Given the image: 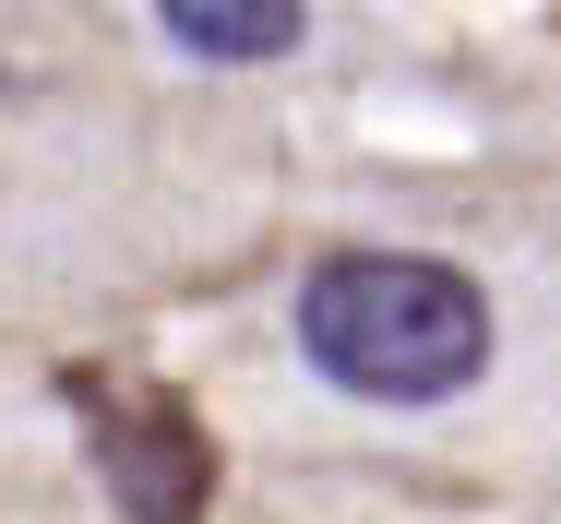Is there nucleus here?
Returning a JSON list of instances; mask_svg holds the SVG:
<instances>
[{
    "mask_svg": "<svg viewBox=\"0 0 561 524\" xmlns=\"http://www.w3.org/2000/svg\"><path fill=\"white\" fill-rule=\"evenodd\" d=\"M299 358L358 406H443L490 370V299L431 251H335L299 287Z\"/></svg>",
    "mask_w": 561,
    "mask_h": 524,
    "instance_id": "f257e3e1",
    "label": "nucleus"
},
{
    "mask_svg": "<svg viewBox=\"0 0 561 524\" xmlns=\"http://www.w3.org/2000/svg\"><path fill=\"white\" fill-rule=\"evenodd\" d=\"M96 465H108V501L131 524H204V489H216V453L204 429L180 418L168 394H96Z\"/></svg>",
    "mask_w": 561,
    "mask_h": 524,
    "instance_id": "f03ea898",
    "label": "nucleus"
},
{
    "mask_svg": "<svg viewBox=\"0 0 561 524\" xmlns=\"http://www.w3.org/2000/svg\"><path fill=\"white\" fill-rule=\"evenodd\" d=\"M156 24H168L192 60H287L311 12H287V0H168Z\"/></svg>",
    "mask_w": 561,
    "mask_h": 524,
    "instance_id": "7ed1b4c3",
    "label": "nucleus"
}]
</instances>
